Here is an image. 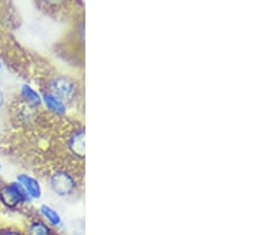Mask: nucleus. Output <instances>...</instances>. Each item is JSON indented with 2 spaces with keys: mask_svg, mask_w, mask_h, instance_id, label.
<instances>
[{
  "mask_svg": "<svg viewBox=\"0 0 267 235\" xmlns=\"http://www.w3.org/2000/svg\"><path fill=\"white\" fill-rule=\"evenodd\" d=\"M0 69H1V63H0Z\"/></svg>",
  "mask_w": 267,
  "mask_h": 235,
  "instance_id": "obj_13",
  "label": "nucleus"
},
{
  "mask_svg": "<svg viewBox=\"0 0 267 235\" xmlns=\"http://www.w3.org/2000/svg\"><path fill=\"white\" fill-rule=\"evenodd\" d=\"M17 182L20 184L30 200H39L42 197V187L36 178L21 174L17 177Z\"/></svg>",
  "mask_w": 267,
  "mask_h": 235,
  "instance_id": "obj_4",
  "label": "nucleus"
},
{
  "mask_svg": "<svg viewBox=\"0 0 267 235\" xmlns=\"http://www.w3.org/2000/svg\"><path fill=\"white\" fill-rule=\"evenodd\" d=\"M43 1L50 6H58L63 4L65 0H43Z\"/></svg>",
  "mask_w": 267,
  "mask_h": 235,
  "instance_id": "obj_10",
  "label": "nucleus"
},
{
  "mask_svg": "<svg viewBox=\"0 0 267 235\" xmlns=\"http://www.w3.org/2000/svg\"><path fill=\"white\" fill-rule=\"evenodd\" d=\"M42 101L45 107L49 109L50 112L56 115H64L67 113V106L65 102L62 101L61 99L57 98L55 94L52 93H45L42 96Z\"/></svg>",
  "mask_w": 267,
  "mask_h": 235,
  "instance_id": "obj_6",
  "label": "nucleus"
},
{
  "mask_svg": "<svg viewBox=\"0 0 267 235\" xmlns=\"http://www.w3.org/2000/svg\"><path fill=\"white\" fill-rule=\"evenodd\" d=\"M2 105H4V94L0 90V107H1Z\"/></svg>",
  "mask_w": 267,
  "mask_h": 235,
  "instance_id": "obj_12",
  "label": "nucleus"
},
{
  "mask_svg": "<svg viewBox=\"0 0 267 235\" xmlns=\"http://www.w3.org/2000/svg\"><path fill=\"white\" fill-rule=\"evenodd\" d=\"M1 235H20L19 233H17V232H11V231H8V232H4V233H2Z\"/></svg>",
  "mask_w": 267,
  "mask_h": 235,
  "instance_id": "obj_11",
  "label": "nucleus"
},
{
  "mask_svg": "<svg viewBox=\"0 0 267 235\" xmlns=\"http://www.w3.org/2000/svg\"><path fill=\"white\" fill-rule=\"evenodd\" d=\"M26 193L18 182L7 184L0 189V201L8 208H14L20 203L29 201Z\"/></svg>",
  "mask_w": 267,
  "mask_h": 235,
  "instance_id": "obj_2",
  "label": "nucleus"
},
{
  "mask_svg": "<svg viewBox=\"0 0 267 235\" xmlns=\"http://www.w3.org/2000/svg\"><path fill=\"white\" fill-rule=\"evenodd\" d=\"M21 96H23V99L31 107H39L43 103L42 96H40L32 87L29 86V84H24V86L21 87Z\"/></svg>",
  "mask_w": 267,
  "mask_h": 235,
  "instance_id": "obj_7",
  "label": "nucleus"
},
{
  "mask_svg": "<svg viewBox=\"0 0 267 235\" xmlns=\"http://www.w3.org/2000/svg\"><path fill=\"white\" fill-rule=\"evenodd\" d=\"M84 136H86L84 130L81 128L69 139V150L74 156H76L80 159H83L86 156V138Z\"/></svg>",
  "mask_w": 267,
  "mask_h": 235,
  "instance_id": "obj_5",
  "label": "nucleus"
},
{
  "mask_svg": "<svg viewBox=\"0 0 267 235\" xmlns=\"http://www.w3.org/2000/svg\"><path fill=\"white\" fill-rule=\"evenodd\" d=\"M50 187L56 195L67 197L73 195L76 190V181L67 171H57L50 178Z\"/></svg>",
  "mask_w": 267,
  "mask_h": 235,
  "instance_id": "obj_1",
  "label": "nucleus"
},
{
  "mask_svg": "<svg viewBox=\"0 0 267 235\" xmlns=\"http://www.w3.org/2000/svg\"><path fill=\"white\" fill-rule=\"evenodd\" d=\"M55 94L63 102L73 101L76 96V86L71 80L65 77H58L52 81L51 83V92Z\"/></svg>",
  "mask_w": 267,
  "mask_h": 235,
  "instance_id": "obj_3",
  "label": "nucleus"
},
{
  "mask_svg": "<svg viewBox=\"0 0 267 235\" xmlns=\"http://www.w3.org/2000/svg\"><path fill=\"white\" fill-rule=\"evenodd\" d=\"M0 169H1V167H0Z\"/></svg>",
  "mask_w": 267,
  "mask_h": 235,
  "instance_id": "obj_14",
  "label": "nucleus"
},
{
  "mask_svg": "<svg viewBox=\"0 0 267 235\" xmlns=\"http://www.w3.org/2000/svg\"><path fill=\"white\" fill-rule=\"evenodd\" d=\"M27 233L29 235H51L50 228L42 221H36L31 224Z\"/></svg>",
  "mask_w": 267,
  "mask_h": 235,
  "instance_id": "obj_9",
  "label": "nucleus"
},
{
  "mask_svg": "<svg viewBox=\"0 0 267 235\" xmlns=\"http://www.w3.org/2000/svg\"><path fill=\"white\" fill-rule=\"evenodd\" d=\"M40 213H42V215L46 219V221H48L50 225L56 226V227L62 225L61 216H59L58 213L56 212L55 209H52L51 207L42 206L40 207Z\"/></svg>",
  "mask_w": 267,
  "mask_h": 235,
  "instance_id": "obj_8",
  "label": "nucleus"
}]
</instances>
